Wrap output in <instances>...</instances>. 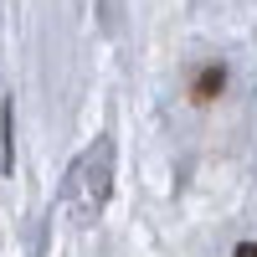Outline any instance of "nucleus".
Wrapping results in <instances>:
<instances>
[{
	"label": "nucleus",
	"instance_id": "f257e3e1",
	"mask_svg": "<svg viewBox=\"0 0 257 257\" xmlns=\"http://www.w3.org/2000/svg\"><path fill=\"white\" fill-rule=\"evenodd\" d=\"M237 257H257V247H252V242H242V247H237Z\"/></svg>",
	"mask_w": 257,
	"mask_h": 257
}]
</instances>
